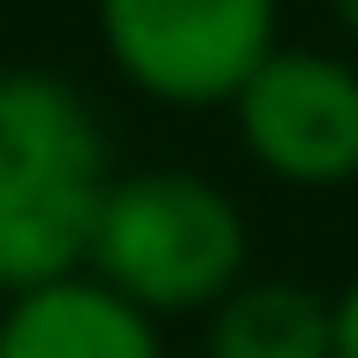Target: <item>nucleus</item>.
Segmentation results:
<instances>
[{
    "instance_id": "obj_1",
    "label": "nucleus",
    "mask_w": 358,
    "mask_h": 358,
    "mask_svg": "<svg viewBox=\"0 0 358 358\" xmlns=\"http://www.w3.org/2000/svg\"><path fill=\"white\" fill-rule=\"evenodd\" d=\"M107 145L92 107L38 69L0 76V282L38 289L92 252Z\"/></svg>"
},
{
    "instance_id": "obj_2",
    "label": "nucleus",
    "mask_w": 358,
    "mask_h": 358,
    "mask_svg": "<svg viewBox=\"0 0 358 358\" xmlns=\"http://www.w3.org/2000/svg\"><path fill=\"white\" fill-rule=\"evenodd\" d=\"M84 259H99L107 289H122L130 305L183 313V305H214L236 282L244 221L199 176H130L107 183Z\"/></svg>"
},
{
    "instance_id": "obj_3",
    "label": "nucleus",
    "mask_w": 358,
    "mask_h": 358,
    "mask_svg": "<svg viewBox=\"0 0 358 358\" xmlns=\"http://www.w3.org/2000/svg\"><path fill=\"white\" fill-rule=\"evenodd\" d=\"M115 62L152 99H236V84L267 62L275 0H99Z\"/></svg>"
},
{
    "instance_id": "obj_4",
    "label": "nucleus",
    "mask_w": 358,
    "mask_h": 358,
    "mask_svg": "<svg viewBox=\"0 0 358 358\" xmlns=\"http://www.w3.org/2000/svg\"><path fill=\"white\" fill-rule=\"evenodd\" d=\"M252 152L289 183H343L358 168V76L328 54H267L236 84Z\"/></svg>"
},
{
    "instance_id": "obj_5",
    "label": "nucleus",
    "mask_w": 358,
    "mask_h": 358,
    "mask_svg": "<svg viewBox=\"0 0 358 358\" xmlns=\"http://www.w3.org/2000/svg\"><path fill=\"white\" fill-rule=\"evenodd\" d=\"M0 358H160V343L122 289L54 275L0 320Z\"/></svg>"
},
{
    "instance_id": "obj_6",
    "label": "nucleus",
    "mask_w": 358,
    "mask_h": 358,
    "mask_svg": "<svg viewBox=\"0 0 358 358\" xmlns=\"http://www.w3.org/2000/svg\"><path fill=\"white\" fill-rule=\"evenodd\" d=\"M214 358H336V313L289 282H252L221 297Z\"/></svg>"
},
{
    "instance_id": "obj_7",
    "label": "nucleus",
    "mask_w": 358,
    "mask_h": 358,
    "mask_svg": "<svg viewBox=\"0 0 358 358\" xmlns=\"http://www.w3.org/2000/svg\"><path fill=\"white\" fill-rule=\"evenodd\" d=\"M336 358H358V282H351V297L336 305Z\"/></svg>"
},
{
    "instance_id": "obj_8",
    "label": "nucleus",
    "mask_w": 358,
    "mask_h": 358,
    "mask_svg": "<svg viewBox=\"0 0 358 358\" xmlns=\"http://www.w3.org/2000/svg\"><path fill=\"white\" fill-rule=\"evenodd\" d=\"M336 8H343V23H351V31H358V0H336Z\"/></svg>"
}]
</instances>
